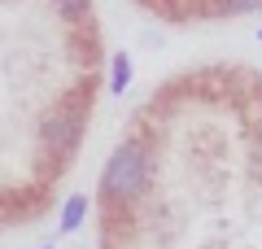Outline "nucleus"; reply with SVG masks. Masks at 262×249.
Returning a JSON list of instances; mask_svg holds the SVG:
<instances>
[{"mask_svg":"<svg viewBox=\"0 0 262 249\" xmlns=\"http://www.w3.org/2000/svg\"><path fill=\"white\" fill-rule=\"evenodd\" d=\"M223 9L227 13H253V9H262V0H223Z\"/></svg>","mask_w":262,"mask_h":249,"instance_id":"6","label":"nucleus"},{"mask_svg":"<svg viewBox=\"0 0 262 249\" xmlns=\"http://www.w3.org/2000/svg\"><path fill=\"white\" fill-rule=\"evenodd\" d=\"M140 188H144V149L136 144V140H127V144H118L114 157L105 162L101 193L110 197V201H127V197H136Z\"/></svg>","mask_w":262,"mask_h":249,"instance_id":"1","label":"nucleus"},{"mask_svg":"<svg viewBox=\"0 0 262 249\" xmlns=\"http://www.w3.org/2000/svg\"><path fill=\"white\" fill-rule=\"evenodd\" d=\"M114 92H122V88H127V83H131V57L127 53H114Z\"/></svg>","mask_w":262,"mask_h":249,"instance_id":"4","label":"nucleus"},{"mask_svg":"<svg viewBox=\"0 0 262 249\" xmlns=\"http://www.w3.org/2000/svg\"><path fill=\"white\" fill-rule=\"evenodd\" d=\"M53 5H57L61 18H88V5H92V0H53Z\"/></svg>","mask_w":262,"mask_h":249,"instance_id":"5","label":"nucleus"},{"mask_svg":"<svg viewBox=\"0 0 262 249\" xmlns=\"http://www.w3.org/2000/svg\"><path fill=\"white\" fill-rule=\"evenodd\" d=\"M83 214H88V197L79 193V197H70V201H66V210H61V232H79Z\"/></svg>","mask_w":262,"mask_h":249,"instance_id":"3","label":"nucleus"},{"mask_svg":"<svg viewBox=\"0 0 262 249\" xmlns=\"http://www.w3.org/2000/svg\"><path fill=\"white\" fill-rule=\"evenodd\" d=\"M83 105H66V110H57L53 118L44 122V144L53 149V153H75L79 136H83Z\"/></svg>","mask_w":262,"mask_h":249,"instance_id":"2","label":"nucleus"}]
</instances>
